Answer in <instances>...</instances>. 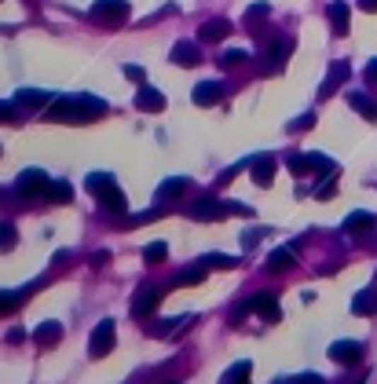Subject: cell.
<instances>
[{"mask_svg": "<svg viewBox=\"0 0 377 384\" xmlns=\"http://www.w3.org/2000/svg\"><path fill=\"white\" fill-rule=\"evenodd\" d=\"M333 194H337V183H333V180H326V183H319V190H315V198H319V202H330Z\"/></svg>", "mask_w": 377, "mask_h": 384, "instance_id": "33", "label": "cell"}, {"mask_svg": "<svg viewBox=\"0 0 377 384\" xmlns=\"http://www.w3.org/2000/svg\"><path fill=\"white\" fill-rule=\"evenodd\" d=\"M18 114H15V106H8V103H0V121H4V124H11Z\"/></svg>", "mask_w": 377, "mask_h": 384, "instance_id": "38", "label": "cell"}, {"mask_svg": "<svg viewBox=\"0 0 377 384\" xmlns=\"http://www.w3.org/2000/svg\"><path fill=\"white\" fill-rule=\"evenodd\" d=\"M205 279V267H198V271H187V274H176L173 279V286H198Z\"/></svg>", "mask_w": 377, "mask_h": 384, "instance_id": "30", "label": "cell"}, {"mask_svg": "<svg viewBox=\"0 0 377 384\" xmlns=\"http://www.w3.org/2000/svg\"><path fill=\"white\" fill-rule=\"evenodd\" d=\"M88 194L99 198L110 212H124V190L117 187V180L110 173H92L88 176Z\"/></svg>", "mask_w": 377, "mask_h": 384, "instance_id": "2", "label": "cell"}, {"mask_svg": "<svg viewBox=\"0 0 377 384\" xmlns=\"http://www.w3.org/2000/svg\"><path fill=\"white\" fill-rule=\"evenodd\" d=\"M107 114V103L95 95H62L52 103L48 121H62V124H88L95 117Z\"/></svg>", "mask_w": 377, "mask_h": 384, "instance_id": "1", "label": "cell"}, {"mask_svg": "<svg viewBox=\"0 0 377 384\" xmlns=\"http://www.w3.org/2000/svg\"><path fill=\"white\" fill-rule=\"evenodd\" d=\"M348 74H352V66H348L344 59H337V62H333V66H330V74H326V81H323V88H319V99H330V95L337 92L344 81H348Z\"/></svg>", "mask_w": 377, "mask_h": 384, "instance_id": "8", "label": "cell"}, {"mask_svg": "<svg viewBox=\"0 0 377 384\" xmlns=\"http://www.w3.org/2000/svg\"><path fill=\"white\" fill-rule=\"evenodd\" d=\"M359 8H363V11H370V15H373V11H377V0H359Z\"/></svg>", "mask_w": 377, "mask_h": 384, "instance_id": "42", "label": "cell"}, {"mask_svg": "<svg viewBox=\"0 0 377 384\" xmlns=\"http://www.w3.org/2000/svg\"><path fill=\"white\" fill-rule=\"evenodd\" d=\"M352 311H355V315H363V318L377 315V289H363V293H355Z\"/></svg>", "mask_w": 377, "mask_h": 384, "instance_id": "22", "label": "cell"}, {"mask_svg": "<svg viewBox=\"0 0 377 384\" xmlns=\"http://www.w3.org/2000/svg\"><path fill=\"white\" fill-rule=\"evenodd\" d=\"M373 212H352V216L344 220V231L348 234H366V231H373Z\"/></svg>", "mask_w": 377, "mask_h": 384, "instance_id": "23", "label": "cell"}, {"mask_svg": "<svg viewBox=\"0 0 377 384\" xmlns=\"http://www.w3.org/2000/svg\"><path fill=\"white\" fill-rule=\"evenodd\" d=\"M289 168L297 176H308V173H337V165L323 154H293L289 158Z\"/></svg>", "mask_w": 377, "mask_h": 384, "instance_id": "6", "label": "cell"}, {"mask_svg": "<svg viewBox=\"0 0 377 384\" xmlns=\"http://www.w3.org/2000/svg\"><path fill=\"white\" fill-rule=\"evenodd\" d=\"M330 26H333V33H337V37L348 33V26H352V11H348L344 0H333V4H330Z\"/></svg>", "mask_w": 377, "mask_h": 384, "instance_id": "15", "label": "cell"}, {"mask_svg": "<svg viewBox=\"0 0 377 384\" xmlns=\"http://www.w3.org/2000/svg\"><path fill=\"white\" fill-rule=\"evenodd\" d=\"M110 260V252H92V267H99V264H107Z\"/></svg>", "mask_w": 377, "mask_h": 384, "instance_id": "41", "label": "cell"}, {"mask_svg": "<svg viewBox=\"0 0 377 384\" xmlns=\"http://www.w3.org/2000/svg\"><path fill=\"white\" fill-rule=\"evenodd\" d=\"M183 190H187V180H183V176H173V180H165V183L158 187V202H169V198L183 194Z\"/></svg>", "mask_w": 377, "mask_h": 384, "instance_id": "25", "label": "cell"}, {"mask_svg": "<svg viewBox=\"0 0 377 384\" xmlns=\"http://www.w3.org/2000/svg\"><path fill=\"white\" fill-rule=\"evenodd\" d=\"M348 103H352L355 114H363L366 121H377V99H373V95H366V92H348Z\"/></svg>", "mask_w": 377, "mask_h": 384, "instance_id": "18", "label": "cell"}, {"mask_svg": "<svg viewBox=\"0 0 377 384\" xmlns=\"http://www.w3.org/2000/svg\"><path fill=\"white\" fill-rule=\"evenodd\" d=\"M249 168H253V183L257 187H271V180H275V158H253L249 161Z\"/></svg>", "mask_w": 377, "mask_h": 384, "instance_id": "14", "label": "cell"}, {"mask_svg": "<svg viewBox=\"0 0 377 384\" xmlns=\"http://www.w3.org/2000/svg\"><path fill=\"white\" fill-rule=\"evenodd\" d=\"M136 106L143 114H158V110H165V95L158 88H151V84H143L139 95H136Z\"/></svg>", "mask_w": 377, "mask_h": 384, "instance_id": "13", "label": "cell"}, {"mask_svg": "<svg viewBox=\"0 0 377 384\" xmlns=\"http://www.w3.org/2000/svg\"><path fill=\"white\" fill-rule=\"evenodd\" d=\"M92 18L103 26H121L124 18H129V0H95Z\"/></svg>", "mask_w": 377, "mask_h": 384, "instance_id": "3", "label": "cell"}, {"mask_svg": "<svg viewBox=\"0 0 377 384\" xmlns=\"http://www.w3.org/2000/svg\"><path fill=\"white\" fill-rule=\"evenodd\" d=\"M15 245V227L11 223H0V252Z\"/></svg>", "mask_w": 377, "mask_h": 384, "instance_id": "32", "label": "cell"}, {"mask_svg": "<svg viewBox=\"0 0 377 384\" xmlns=\"http://www.w3.org/2000/svg\"><path fill=\"white\" fill-rule=\"evenodd\" d=\"M311 124H315V114H304V117H297V121L289 124V132H308Z\"/></svg>", "mask_w": 377, "mask_h": 384, "instance_id": "34", "label": "cell"}, {"mask_svg": "<svg viewBox=\"0 0 377 384\" xmlns=\"http://www.w3.org/2000/svg\"><path fill=\"white\" fill-rule=\"evenodd\" d=\"M293 384H326V380H323L319 373H301V377L293 380Z\"/></svg>", "mask_w": 377, "mask_h": 384, "instance_id": "40", "label": "cell"}, {"mask_svg": "<svg viewBox=\"0 0 377 384\" xmlns=\"http://www.w3.org/2000/svg\"><path fill=\"white\" fill-rule=\"evenodd\" d=\"M48 103H52V95L40 88H23L15 95V106H26V110H40V106H48Z\"/></svg>", "mask_w": 377, "mask_h": 384, "instance_id": "21", "label": "cell"}, {"mask_svg": "<svg viewBox=\"0 0 377 384\" xmlns=\"http://www.w3.org/2000/svg\"><path fill=\"white\" fill-rule=\"evenodd\" d=\"M169 384H176V380H169Z\"/></svg>", "mask_w": 377, "mask_h": 384, "instance_id": "43", "label": "cell"}, {"mask_svg": "<svg viewBox=\"0 0 377 384\" xmlns=\"http://www.w3.org/2000/svg\"><path fill=\"white\" fill-rule=\"evenodd\" d=\"M59 337H62V326H59V322H40V326L33 330V344H37V348H55Z\"/></svg>", "mask_w": 377, "mask_h": 384, "instance_id": "17", "label": "cell"}, {"mask_svg": "<svg viewBox=\"0 0 377 384\" xmlns=\"http://www.w3.org/2000/svg\"><path fill=\"white\" fill-rule=\"evenodd\" d=\"M249 373H253V362L242 359V362H235V366L224 373V380H220V384H249Z\"/></svg>", "mask_w": 377, "mask_h": 384, "instance_id": "24", "label": "cell"}, {"mask_svg": "<svg viewBox=\"0 0 377 384\" xmlns=\"http://www.w3.org/2000/svg\"><path fill=\"white\" fill-rule=\"evenodd\" d=\"M114 344H117V330H114L110 318H103L92 333V340H88V351H92V359H103V355L114 351Z\"/></svg>", "mask_w": 377, "mask_h": 384, "instance_id": "4", "label": "cell"}, {"mask_svg": "<svg viewBox=\"0 0 377 384\" xmlns=\"http://www.w3.org/2000/svg\"><path fill=\"white\" fill-rule=\"evenodd\" d=\"M363 77H366L370 88H377V59H370V62H366V74H363Z\"/></svg>", "mask_w": 377, "mask_h": 384, "instance_id": "37", "label": "cell"}, {"mask_svg": "<svg viewBox=\"0 0 377 384\" xmlns=\"http://www.w3.org/2000/svg\"><path fill=\"white\" fill-rule=\"evenodd\" d=\"M267 15H271V4H253L245 18H253V23H257V18H267Z\"/></svg>", "mask_w": 377, "mask_h": 384, "instance_id": "36", "label": "cell"}, {"mask_svg": "<svg viewBox=\"0 0 377 384\" xmlns=\"http://www.w3.org/2000/svg\"><path fill=\"white\" fill-rule=\"evenodd\" d=\"M330 359L341 362V366H355L363 359V344L359 340H337V344H330Z\"/></svg>", "mask_w": 377, "mask_h": 384, "instance_id": "7", "label": "cell"}, {"mask_svg": "<svg viewBox=\"0 0 377 384\" xmlns=\"http://www.w3.org/2000/svg\"><path fill=\"white\" fill-rule=\"evenodd\" d=\"M245 59H249V52H242V48H231V52H224L220 66H227V70H231V66H242Z\"/></svg>", "mask_w": 377, "mask_h": 384, "instance_id": "29", "label": "cell"}, {"mask_svg": "<svg viewBox=\"0 0 377 384\" xmlns=\"http://www.w3.org/2000/svg\"><path fill=\"white\" fill-rule=\"evenodd\" d=\"M249 308H253L264 322H279V318H282V308L275 301V293H257L253 301H249Z\"/></svg>", "mask_w": 377, "mask_h": 384, "instance_id": "10", "label": "cell"}, {"mask_svg": "<svg viewBox=\"0 0 377 384\" xmlns=\"http://www.w3.org/2000/svg\"><path fill=\"white\" fill-rule=\"evenodd\" d=\"M191 216H195V220H224V216H231V205H220V202L202 198V202L191 209Z\"/></svg>", "mask_w": 377, "mask_h": 384, "instance_id": "11", "label": "cell"}, {"mask_svg": "<svg viewBox=\"0 0 377 384\" xmlns=\"http://www.w3.org/2000/svg\"><path fill=\"white\" fill-rule=\"evenodd\" d=\"M165 256H169V245H165V242H151V245L143 249V260L146 264H161Z\"/></svg>", "mask_w": 377, "mask_h": 384, "instance_id": "27", "label": "cell"}, {"mask_svg": "<svg viewBox=\"0 0 377 384\" xmlns=\"http://www.w3.org/2000/svg\"><path fill=\"white\" fill-rule=\"evenodd\" d=\"M289 52H293V40L289 37H282L275 48H267V55H264V74H279L282 66H286V59H289Z\"/></svg>", "mask_w": 377, "mask_h": 384, "instance_id": "9", "label": "cell"}, {"mask_svg": "<svg viewBox=\"0 0 377 384\" xmlns=\"http://www.w3.org/2000/svg\"><path fill=\"white\" fill-rule=\"evenodd\" d=\"M158 304H161V289L143 286V289H139V301L132 304V315H136V318H146V315H151Z\"/></svg>", "mask_w": 377, "mask_h": 384, "instance_id": "12", "label": "cell"}, {"mask_svg": "<svg viewBox=\"0 0 377 384\" xmlns=\"http://www.w3.org/2000/svg\"><path fill=\"white\" fill-rule=\"evenodd\" d=\"M48 187H52V180L40 173V168H26V173L15 180V190L18 194H26V198H37V194L48 198Z\"/></svg>", "mask_w": 377, "mask_h": 384, "instance_id": "5", "label": "cell"}, {"mask_svg": "<svg viewBox=\"0 0 377 384\" xmlns=\"http://www.w3.org/2000/svg\"><path fill=\"white\" fill-rule=\"evenodd\" d=\"M173 62H176V66H198V62H202L198 45H191V40H180V45L173 48Z\"/></svg>", "mask_w": 377, "mask_h": 384, "instance_id": "19", "label": "cell"}, {"mask_svg": "<svg viewBox=\"0 0 377 384\" xmlns=\"http://www.w3.org/2000/svg\"><path fill=\"white\" fill-rule=\"evenodd\" d=\"M213 264L216 267H231L235 260H231V256H205V260H202V267H213Z\"/></svg>", "mask_w": 377, "mask_h": 384, "instance_id": "35", "label": "cell"}, {"mask_svg": "<svg viewBox=\"0 0 377 384\" xmlns=\"http://www.w3.org/2000/svg\"><path fill=\"white\" fill-rule=\"evenodd\" d=\"M293 267V252L289 249H275L267 256V271H289Z\"/></svg>", "mask_w": 377, "mask_h": 384, "instance_id": "26", "label": "cell"}, {"mask_svg": "<svg viewBox=\"0 0 377 384\" xmlns=\"http://www.w3.org/2000/svg\"><path fill=\"white\" fill-rule=\"evenodd\" d=\"M227 33H231V23H227V18H209V23L198 30V37L205 40V45H213V40H224Z\"/></svg>", "mask_w": 377, "mask_h": 384, "instance_id": "20", "label": "cell"}, {"mask_svg": "<svg viewBox=\"0 0 377 384\" xmlns=\"http://www.w3.org/2000/svg\"><path fill=\"white\" fill-rule=\"evenodd\" d=\"M48 198H52V202H70V198H74V190H70V183H66V180H52Z\"/></svg>", "mask_w": 377, "mask_h": 384, "instance_id": "28", "label": "cell"}, {"mask_svg": "<svg viewBox=\"0 0 377 384\" xmlns=\"http://www.w3.org/2000/svg\"><path fill=\"white\" fill-rule=\"evenodd\" d=\"M124 77H129V81H136V84H143V66H124Z\"/></svg>", "mask_w": 377, "mask_h": 384, "instance_id": "39", "label": "cell"}, {"mask_svg": "<svg viewBox=\"0 0 377 384\" xmlns=\"http://www.w3.org/2000/svg\"><path fill=\"white\" fill-rule=\"evenodd\" d=\"M18 304H23V296H18V293H0V315H4V311H15Z\"/></svg>", "mask_w": 377, "mask_h": 384, "instance_id": "31", "label": "cell"}, {"mask_svg": "<svg viewBox=\"0 0 377 384\" xmlns=\"http://www.w3.org/2000/svg\"><path fill=\"white\" fill-rule=\"evenodd\" d=\"M220 99H224V84L220 81H202L198 88H195V103L198 106H213Z\"/></svg>", "mask_w": 377, "mask_h": 384, "instance_id": "16", "label": "cell"}]
</instances>
